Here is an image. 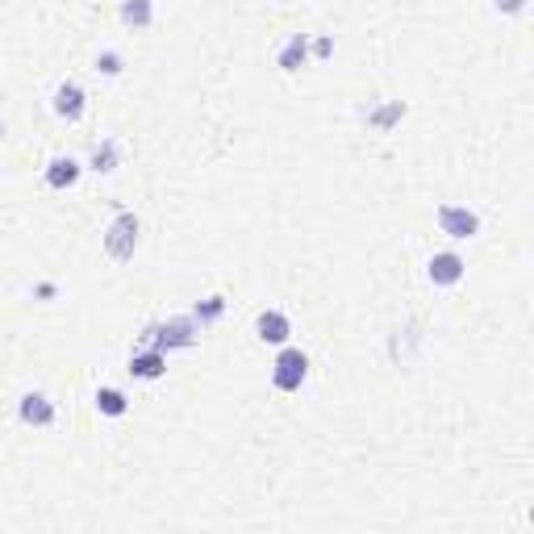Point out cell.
Wrapping results in <instances>:
<instances>
[{
  "mask_svg": "<svg viewBox=\"0 0 534 534\" xmlns=\"http://www.w3.org/2000/svg\"><path fill=\"white\" fill-rule=\"evenodd\" d=\"M497 9H501V13H522L526 0H497Z\"/></svg>",
  "mask_w": 534,
  "mask_h": 534,
  "instance_id": "cell-19",
  "label": "cell"
},
{
  "mask_svg": "<svg viewBox=\"0 0 534 534\" xmlns=\"http://www.w3.org/2000/svg\"><path fill=\"white\" fill-rule=\"evenodd\" d=\"M50 105H55V113H59L63 122H84V113H88V92L80 84H75V80H63L59 88H55V100H50Z\"/></svg>",
  "mask_w": 534,
  "mask_h": 534,
  "instance_id": "cell-5",
  "label": "cell"
},
{
  "mask_svg": "<svg viewBox=\"0 0 534 534\" xmlns=\"http://www.w3.org/2000/svg\"><path fill=\"white\" fill-rule=\"evenodd\" d=\"M255 334H259V342L284 347V342L292 339V322H289V314H280V309H263V314L255 317Z\"/></svg>",
  "mask_w": 534,
  "mask_h": 534,
  "instance_id": "cell-8",
  "label": "cell"
},
{
  "mask_svg": "<svg viewBox=\"0 0 534 534\" xmlns=\"http://www.w3.org/2000/svg\"><path fill=\"white\" fill-rule=\"evenodd\" d=\"M92 405H97V413H105V418H125V413H130V397H125L122 389H97Z\"/></svg>",
  "mask_w": 534,
  "mask_h": 534,
  "instance_id": "cell-13",
  "label": "cell"
},
{
  "mask_svg": "<svg viewBox=\"0 0 534 534\" xmlns=\"http://www.w3.org/2000/svg\"><path fill=\"white\" fill-rule=\"evenodd\" d=\"M34 292H38V297H55V284H50V280H42Z\"/></svg>",
  "mask_w": 534,
  "mask_h": 534,
  "instance_id": "cell-20",
  "label": "cell"
},
{
  "mask_svg": "<svg viewBox=\"0 0 534 534\" xmlns=\"http://www.w3.org/2000/svg\"><path fill=\"white\" fill-rule=\"evenodd\" d=\"M80 171H84V168H80V159H72V155H55V159L47 163V184L63 193V188H72V184L80 180Z\"/></svg>",
  "mask_w": 534,
  "mask_h": 534,
  "instance_id": "cell-11",
  "label": "cell"
},
{
  "mask_svg": "<svg viewBox=\"0 0 534 534\" xmlns=\"http://www.w3.org/2000/svg\"><path fill=\"white\" fill-rule=\"evenodd\" d=\"M463 271H468V263H463L455 251H438V255L430 259V267H426V276H430L435 289H455L463 280Z\"/></svg>",
  "mask_w": 534,
  "mask_h": 534,
  "instance_id": "cell-6",
  "label": "cell"
},
{
  "mask_svg": "<svg viewBox=\"0 0 534 534\" xmlns=\"http://www.w3.org/2000/svg\"><path fill=\"white\" fill-rule=\"evenodd\" d=\"M138 218H134L130 209H117V218H113L109 234H105V255L113 259V263H125V259H134V251H138Z\"/></svg>",
  "mask_w": 534,
  "mask_h": 534,
  "instance_id": "cell-2",
  "label": "cell"
},
{
  "mask_svg": "<svg viewBox=\"0 0 534 534\" xmlns=\"http://www.w3.org/2000/svg\"><path fill=\"white\" fill-rule=\"evenodd\" d=\"M309 55H317V59H330V55H334V42H330V38H317L314 47H309Z\"/></svg>",
  "mask_w": 534,
  "mask_h": 534,
  "instance_id": "cell-18",
  "label": "cell"
},
{
  "mask_svg": "<svg viewBox=\"0 0 534 534\" xmlns=\"http://www.w3.org/2000/svg\"><path fill=\"white\" fill-rule=\"evenodd\" d=\"M226 314V297H205V301H196V309H193V317H196V326H209V322H218V317Z\"/></svg>",
  "mask_w": 534,
  "mask_h": 534,
  "instance_id": "cell-14",
  "label": "cell"
},
{
  "mask_svg": "<svg viewBox=\"0 0 534 534\" xmlns=\"http://www.w3.org/2000/svg\"><path fill=\"white\" fill-rule=\"evenodd\" d=\"M155 22V0H125L122 4V25L130 30H151Z\"/></svg>",
  "mask_w": 534,
  "mask_h": 534,
  "instance_id": "cell-12",
  "label": "cell"
},
{
  "mask_svg": "<svg viewBox=\"0 0 534 534\" xmlns=\"http://www.w3.org/2000/svg\"><path fill=\"white\" fill-rule=\"evenodd\" d=\"M400 117H405V105H400V100H389L380 113H372V117H367V125H372V130H389V125L400 122Z\"/></svg>",
  "mask_w": 534,
  "mask_h": 534,
  "instance_id": "cell-15",
  "label": "cell"
},
{
  "mask_svg": "<svg viewBox=\"0 0 534 534\" xmlns=\"http://www.w3.org/2000/svg\"><path fill=\"white\" fill-rule=\"evenodd\" d=\"M113 168H117V142L105 138V142L92 151V171H113Z\"/></svg>",
  "mask_w": 534,
  "mask_h": 534,
  "instance_id": "cell-16",
  "label": "cell"
},
{
  "mask_svg": "<svg viewBox=\"0 0 534 534\" xmlns=\"http://www.w3.org/2000/svg\"><path fill=\"white\" fill-rule=\"evenodd\" d=\"M196 317H168V322H155V326L142 330V342L146 347H155V351H184V347H193L196 342Z\"/></svg>",
  "mask_w": 534,
  "mask_h": 534,
  "instance_id": "cell-1",
  "label": "cell"
},
{
  "mask_svg": "<svg viewBox=\"0 0 534 534\" xmlns=\"http://www.w3.org/2000/svg\"><path fill=\"white\" fill-rule=\"evenodd\" d=\"M309 380V355L297 351V347H284L276 355V364H271V384L280 392H297Z\"/></svg>",
  "mask_w": 534,
  "mask_h": 534,
  "instance_id": "cell-3",
  "label": "cell"
},
{
  "mask_svg": "<svg viewBox=\"0 0 534 534\" xmlns=\"http://www.w3.org/2000/svg\"><path fill=\"white\" fill-rule=\"evenodd\" d=\"M276 63H280V72H301L305 63H309V34H289V42L280 47Z\"/></svg>",
  "mask_w": 534,
  "mask_h": 534,
  "instance_id": "cell-10",
  "label": "cell"
},
{
  "mask_svg": "<svg viewBox=\"0 0 534 534\" xmlns=\"http://www.w3.org/2000/svg\"><path fill=\"white\" fill-rule=\"evenodd\" d=\"M17 418L34 430H47V426H55V400L47 392H25L22 405H17Z\"/></svg>",
  "mask_w": 534,
  "mask_h": 534,
  "instance_id": "cell-7",
  "label": "cell"
},
{
  "mask_svg": "<svg viewBox=\"0 0 534 534\" xmlns=\"http://www.w3.org/2000/svg\"><path fill=\"white\" fill-rule=\"evenodd\" d=\"M97 72L100 75H122V55H117V50H105V55H97Z\"/></svg>",
  "mask_w": 534,
  "mask_h": 534,
  "instance_id": "cell-17",
  "label": "cell"
},
{
  "mask_svg": "<svg viewBox=\"0 0 534 534\" xmlns=\"http://www.w3.org/2000/svg\"><path fill=\"white\" fill-rule=\"evenodd\" d=\"M438 230L451 234V238H476L480 234V218H476L468 205H438Z\"/></svg>",
  "mask_w": 534,
  "mask_h": 534,
  "instance_id": "cell-4",
  "label": "cell"
},
{
  "mask_svg": "<svg viewBox=\"0 0 534 534\" xmlns=\"http://www.w3.org/2000/svg\"><path fill=\"white\" fill-rule=\"evenodd\" d=\"M0 138H4V122H0Z\"/></svg>",
  "mask_w": 534,
  "mask_h": 534,
  "instance_id": "cell-21",
  "label": "cell"
},
{
  "mask_svg": "<svg viewBox=\"0 0 534 534\" xmlns=\"http://www.w3.org/2000/svg\"><path fill=\"white\" fill-rule=\"evenodd\" d=\"M168 372V355L155 351V347H142V351L130 355V376L134 380H159Z\"/></svg>",
  "mask_w": 534,
  "mask_h": 534,
  "instance_id": "cell-9",
  "label": "cell"
}]
</instances>
